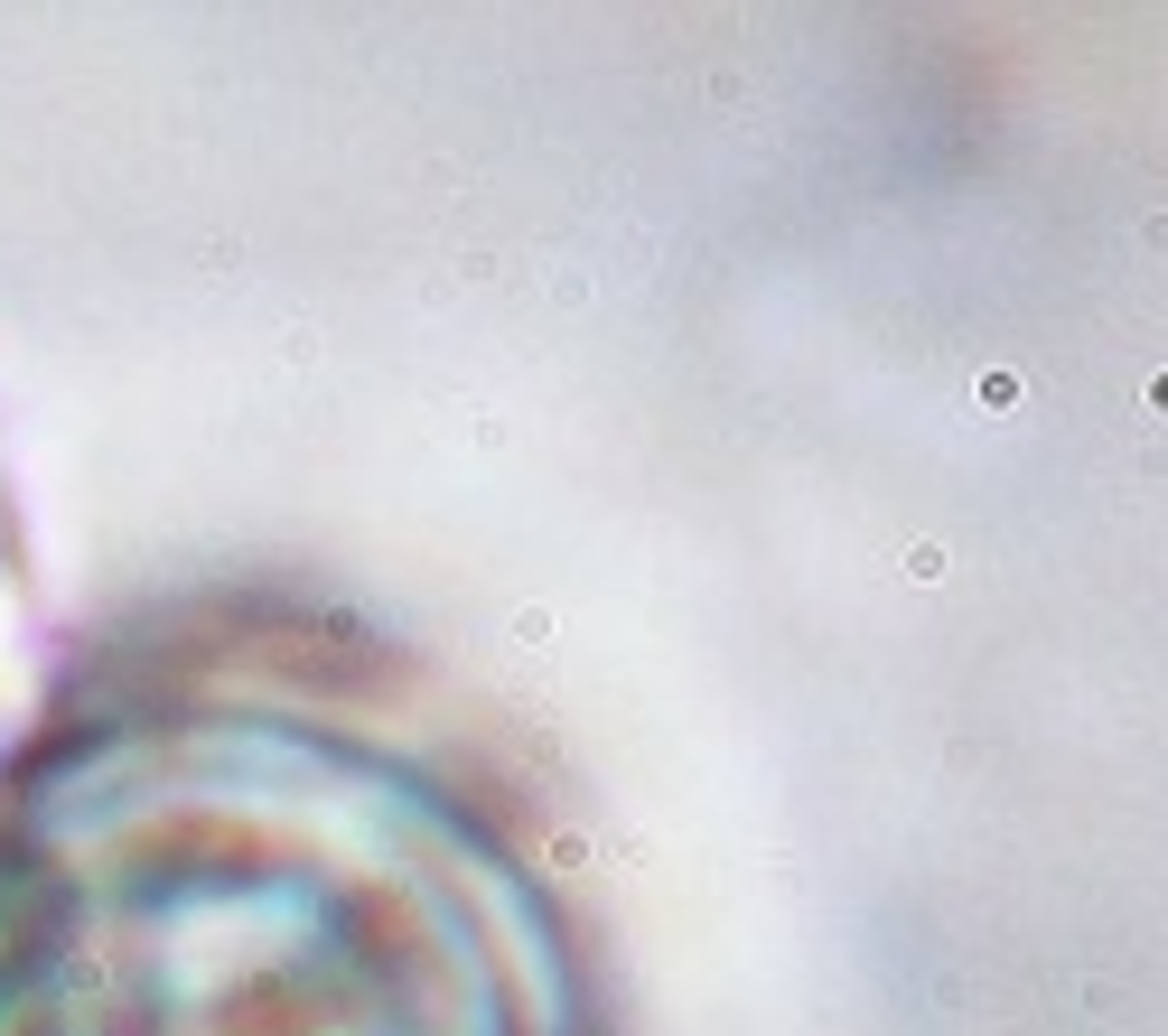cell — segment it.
<instances>
[{"instance_id":"6da1fadb","label":"cell","mask_w":1168,"mask_h":1036,"mask_svg":"<svg viewBox=\"0 0 1168 1036\" xmlns=\"http://www.w3.org/2000/svg\"><path fill=\"white\" fill-rule=\"evenodd\" d=\"M0 1036H599L542 877L402 747L140 700L0 766Z\"/></svg>"},{"instance_id":"7a4b0ae2","label":"cell","mask_w":1168,"mask_h":1036,"mask_svg":"<svg viewBox=\"0 0 1168 1036\" xmlns=\"http://www.w3.org/2000/svg\"><path fill=\"white\" fill-rule=\"evenodd\" d=\"M28 710V552L20 514H10V477H0V747Z\"/></svg>"}]
</instances>
